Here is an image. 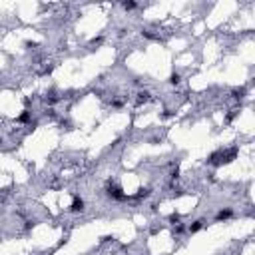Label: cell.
<instances>
[{"mask_svg": "<svg viewBox=\"0 0 255 255\" xmlns=\"http://www.w3.org/2000/svg\"><path fill=\"white\" fill-rule=\"evenodd\" d=\"M108 195H110V197H114V199H126V195L122 193L120 185H110V188H108Z\"/></svg>", "mask_w": 255, "mask_h": 255, "instance_id": "1", "label": "cell"}, {"mask_svg": "<svg viewBox=\"0 0 255 255\" xmlns=\"http://www.w3.org/2000/svg\"><path fill=\"white\" fill-rule=\"evenodd\" d=\"M70 209L74 211V213H78V211H84V199L76 195V197H74V201H72V207H70Z\"/></svg>", "mask_w": 255, "mask_h": 255, "instance_id": "2", "label": "cell"}, {"mask_svg": "<svg viewBox=\"0 0 255 255\" xmlns=\"http://www.w3.org/2000/svg\"><path fill=\"white\" fill-rule=\"evenodd\" d=\"M203 223H205V221H203V219H197V221H193V223H191V225H189V231H191V233H195V231H199V229H201V227H203Z\"/></svg>", "mask_w": 255, "mask_h": 255, "instance_id": "3", "label": "cell"}, {"mask_svg": "<svg viewBox=\"0 0 255 255\" xmlns=\"http://www.w3.org/2000/svg\"><path fill=\"white\" fill-rule=\"evenodd\" d=\"M231 215H233L231 209H223V211H219V213H217V221H221V219H229Z\"/></svg>", "mask_w": 255, "mask_h": 255, "instance_id": "4", "label": "cell"}, {"mask_svg": "<svg viewBox=\"0 0 255 255\" xmlns=\"http://www.w3.org/2000/svg\"><path fill=\"white\" fill-rule=\"evenodd\" d=\"M148 195H150V189H148V188H142L138 193L134 195V199H142V197H148Z\"/></svg>", "mask_w": 255, "mask_h": 255, "instance_id": "5", "label": "cell"}, {"mask_svg": "<svg viewBox=\"0 0 255 255\" xmlns=\"http://www.w3.org/2000/svg\"><path fill=\"white\" fill-rule=\"evenodd\" d=\"M138 96H140V98H138L140 104H142V102H148V100H150V92H140Z\"/></svg>", "mask_w": 255, "mask_h": 255, "instance_id": "6", "label": "cell"}, {"mask_svg": "<svg viewBox=\"0 0 255 255\" xmlns=\"http://www.w3.org/2000/svg\"><path fill=\"white\" fill-rule=\"evenodd\" d=\"M245 96V88H239V90H233V98H237V100H241V98Z\"/></svg>", "mask_w": 255, "mask_h": 255, "instance_id": "7", "label": "cell"}, {"mask_svg": "<svg viewBox=\"0 0 255 255\" xmlns=\"http://www.w3.org/2000/svg\"><path fill=\"white\" fill-rule=\"evenodd\" d=\"M136 6H138L136 2H124V8H126V10H134Z\"/></svg>", "mask_w": 255, "mask_h": 255, "instance_id": "8", "label": "cell"}, {"mask_svg": "<svg viewBox=\"0 0 255 255\" xmlns=\"http://www.w3.org/2000/svg\"><path fill=\"white\" fill-rule=\"evenodd\" d=\"M180 82V74H172V78H169V84H177Z\"/></svg>", "mask_w": 255, "mask_h": 255, "instance_id": "9", "label": "cell"}, {"mask_svg": "<svg viewBox=\"0 0 255 255\" xmlns=\"http://www.w3.org/2000/svg\"><path fill=\"white\" fill-rule=\"evenodd\" d=\"M28 118H30V112H24V114H22V116H20V118H18V122H26V120H28Z\"/></svg>", "mask_w": 255, "mask_h": 255, "instance_id": "10", "label": "cell"}]
</instances>
